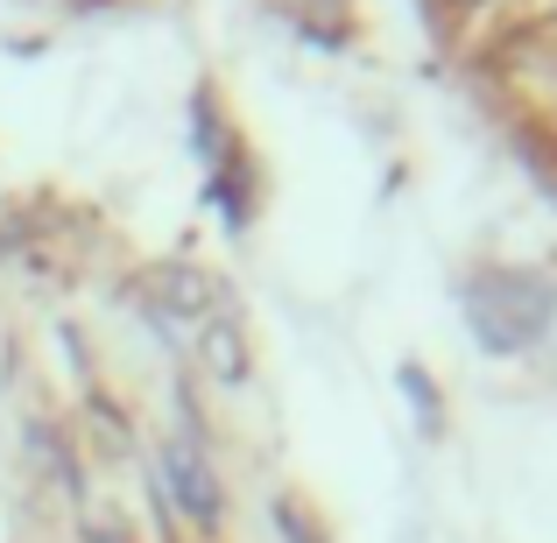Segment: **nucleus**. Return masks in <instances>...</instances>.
<instances>
[{"instance_id": "f257e3e1", "label": "nucleus", "mask_w": 557, "mask_h": 543, "mask_svg": "<svg viewBox=\"0 0 557 543\" xmlns=\"http://www.w3.org/2000/svg\"><path fill=\"white\" fill-rule=\"evenodd\" d=\"M466 304H473V325L487 346H522L550 318V289L536 275H473Z\"/></svg>"}, {"instance_id": "f03ea898", "label": "nucleus", "mask_w": 557, "mask_h": 543, "mask_svg": "<svg viewBox=\"0 0 557 543\" xmlns=\"http://www.w3.org/2000/svg\"><path fill=\"white\" fill-rule=\"evenodd\" d=\"M170 480H177V494H184V508H190V516H212V508H219V494H212V473H205V466L198 459H190V452L184 445H170Z\"/></svg>"}]
</instances>
